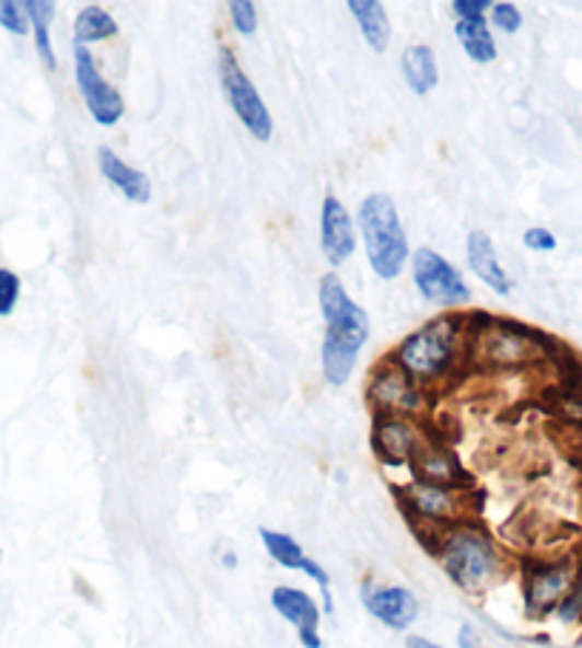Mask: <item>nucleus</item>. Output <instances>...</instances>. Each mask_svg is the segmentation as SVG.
Returning <instances> with one entry per match:
<instances>
[{
    "label": "nucleus",
    "instance_id": "obj_1",
    "mask_svg": "<svg viewBox=\"0 0 582 648\" xmlns=\"http://www.w3.org/2000/svg\"><path fill=\"white\" fill-rule=\"evenodd\" d=\"M386 357L408 378L417 380L426 392L440 383H449L457 378L468 360L466 314L445 312L434 321L422 323L411 335L403 337Z\"/></svg>",
    "mask_w": 582,
    "mask_h": 648
},
{
    "label": "nucleus",
    "instance_id": "obj_2",
    "mask_svg": "<svg viewBox=\"0 0 582 648\" xmlns=\"http://www.w3.org/2000/svg\"><path fill=\"white\" fill-rule=\"evenodd\" d=\"M426 546L440 563L443 575L468 598H482L488 589H494L509 568L497 540L474 518L434 534L426 540Z\"/></svg>",
    "mask_w": 582,
    "mask_h": 648
},
{
    "label": "nucleus",
    "instance_id": "obj_3",
    "mask_svg": "<svg viewBox=\"0 0 582 648\" xmlns=\"http://www.w3.org/2000/svg\"><path fill=\"white\" fill-rule=\"evenodd\" d=\"M317 303H321L326 337L321 346V369L326 383L346 386L357 369V355L369 343L372 321L365 309L349 294L337 271H326L317 284Z\"/></svg>",
    "mask_w": 582,
    "mask_h": 648
},
{
    "label": "nucleus",
    "instance_id": "obj_4",
    "mask_svg": "<svg viewBox=\"0 0 582 648\" xmlns=\"http://www.w3.org/2000/svg\"><path fill=\"white\" fill-rule=\"evenodd\" d=\"M357 227L374 275L380 280H397L406 269V261H411V246L394 197L386 192L365 195L357 209Z\"/></svg>",
    "mask_w": 582,
    "mask_h": 648
},
{
    "label": "nucleus",
    "instance_id": "obj_5",
    "mask_svg": "<svg viewBox=\"0 0 582 648\" xmlns=\"http://www.w3.org/2000/svg\"><path fill=\"white\" fill-rule=\"evenodd\" d=\"M397 500L411 529L426 540L474 518L472 488L411 481L397 488Z\"/></svg>",
    "mask_w": 582,
    "mask_h": 648
},
{
    "label": "nucleus",
    "instance_id": "obj_6",
    "mask_svg": "<svg viewBox=\"0 0 582 648\" xmlns=\"http://www.w3.org/2000/svg\"><path fill=\"white\" fill-rule=\"evenodd\" d=\"M582 580V563L577 557L532 560L523 566V605L532 620H543L557 612L568 591Z\"/></svg>",
    "mask_w": 582,
    "mask_h": 648
},
{
    "label": "nucleus",
    "instance_id": "obj_7",
    "mask_svg": "<svg viewBox=\"0 0 582 648\" xmlns=\"http://www.w3.org/2000/svg\"><path fill=\"white\" fill-rule=\"evenodd\" d=\"M411 280L415 289L426 303L436 309H459L472 303V289H468L463 271L452 261H445L440 252L429 246H420L411 252Z\"/></svg>",
    "mask_w": 582,
    "mask_h": 648
},
{
    "label": "nucleus",
    "instance_id": "obj_8",
    "mask_svg": "<svg viewBox=\"0 0 582 648\" xmlns=\"http://www.w3.org/2000/svg\"><path fill=\"white\" fill-rule=\"evenodd\" d=\"M220 89L226 95L229 106L237 115L246 131L260 143H269L271 131H275V120H271V112L266 106V101L260 97L257 86L252 83L246 72L241 69L234 51L229 46H220Z\"/></svg>",
    "mask_w": 582,
    "mask_h": 648
},
{
    "label": "nucleus",
    "instance_id": "obj_9",
    "mask_svg": "<svg viewBox=\"0 0 582 648\" xmlns=\"http://www.w3.org/2000/svg\"><path fill=\"white\" fill-rule=\"evenodd\" d=\"M365 401L372 406L374 415H403V417H422L429 408V392L408 378L403 369L383 357L365 383Z\"/></svg>",
    "mask_w": 582,
    "mask_h": 648
},
{
    "label": "nucleus",
    "instance_id": "obj_10",
    "mask_svg": "<svg viewBox=\"0 0 582 648\" xmlns=\"http://www.w3.org/2000/svg\"><path fill=\"white\" fill-rule=\"evenodd\" d=\"M431 443L429 429L422 417L403 415H374L372 449L377 460L388 468L415 466L417 454Z\"/></svg>",
    "mask_w": 582,
    "mask_h": 648
},
{
    "label": "nucleus",
    "instance_id": "obj_11",
    "mask_svg": "<svg viewBox=\"0 0 582 648\" xmlns=\"http://www.w3.org/2000/svg\"><path fill=\"white\" fill-rule=\"evenodd\" d=\"M74 83L97 126H115L126 115L124 97L103 78L86 46H74Z\"/></svg>",
    "mask_w": 582,
    "mask_h": 648
},
{
    "label": "nucleus",
    "instance_id": "obj_12",
    "mask_svg": "<svg viewBox=\"0 0 582 648\" xmlns=\"http://www.w3.org/2000/svg\"><path fill=\"white\" fill-rule=\"evenodd\" d=\"M360 603L392 632H408L420 617V600L415 591L400 583H380L374 577H365L360 583Z\"/></svg>",
    "mask_w": 582,
    "mask_h": 648
},
{
    "label": "nucleus",
    "instance_id": "obj_13",
    "mask_svg": "<svg viewBox=\"0 0 582 648\" xmlns=\"http://www.w3.org/2000/svg\"><path fill=\"white\" fill-rule=\"evenodd\" d=\"M269 603L286 623L294 626L300 646L323 648L321 600L314 598V594H309L306 589H300V586H275L269 594Z\"/></svg>",
    "mask_w": 582,
    "mask_h": 648
},
{
    "label": "nucleus",
    "instance_id": "obj_14",
    "mask_svg": "<svg viewBox=\"0 0 582 648\" xmlns=\"http://www.w3.org/2000/svg\"><path fill=\"white\" fill-rule=\"evenodd\" d=\"M321 248L328 266H342L354 255L357 248V232L354 220H351L349 209L337 200L335 195H328L323 200L321 209Z\"/></svg>",
    "mask_w": 582,
    "mask_h": 648
},
{
    "label": "nucleus",
    "instance_id": "obj_15",
    "mask_svg": "<svg viewBox=\"0 0 582 648\" xmlns=\"http://www.w3.org/2000/svg\"><path fill=\"white\" fill-rule=\"evenodd\" d=\"M466 263L468 269L474 271V277L486 284L491 292H497L500 298H509L514 292V280L505 271V266L497 257L494 241H491V234L482 232V229H472L466 238Z\"/></svg>",
    "mask_w": 582,
    "mask_h": 648
},
{
    "label": "nucleus",
    "instance_id": "obj_16",
    "mask_svg": "<svg viewBox=\"0 0 582 648\" xmlns=\"http://www.w3.org/2000/svg\"><path fill=\"white\" fill-rule=\"evenodd\" d=\"M411 472H415V481L472 488V477H468V472L457 460V454L445 443H440V440H431V443L417 454Z\"/></svg>",
    "mask_w": 582,
    "mask_h": 648
},
{
    "label": "nucleus",
    "instance_id": "obj_17",
    "mask_svg": "<svg viewBox=\"0 0 582 648\" xmlns=\"http://www.w3.org/2000/svg\"><path fill=\"white\" fill-rule=\"evenodd\" d=\"M97 169H101V175L106 177L129 204H149V200H152V181H149V175L140 172V169L129 166L124 158H117L115 149H97Z\"/></svg>",
    "mask_w": 582,
    "mask_h": 648
},
{
    "label": "nucleus",
    "instance_id": "obj_18",
    "mask_svg": "<svg viewBox=\"0 0 582 648\" xmlns=\"http://www.w3.org/2000/svg\"><path fill=\"white\" fill-rule=\"evenodd\" d=\"M403 78H406V86L415 92L417 97H426L429 92H434L436 83H440V66H436V55L431 46L426 44H411L406 46L400 58Z\"/></svg>",
    "mask_w": 582,
    "mask_h": 648
},
{
    "label": "nucleus",
    "instance_id": "obj_19",
    "mask_svg": "<svg viewBox=\"0 0 582 648\" xmlns=\"http://www.w3.org/2000/svg\"><path fill=\"white\" fill-rule=\"evenodd\" d=\"M354 18V23L360 26V35L365 37L369 49L383 55L392 46V21H388V12L383 3L377 0H349L346 3Z\"/></svg>",
    "mask_w": 582,
    "mask_h": 648
},
{
    "label": "nucleus",
    "instance_id": "obj_20",
    "mask_svg": "<svg viewBox=\"0 0 582 648\" xmlns=\"http://www.w3.org/2000/svg\"><path fill=\"white\" fill-rule=\"evenodd\" d=\"M454 37H457L459 49L466 51L468 60L474 63L488 66L497 60V40L491 35L488 18H477V21H457L454 23Z\"/></svg>",
    "mask_w": 582,
    "mask_h": 648
},
{
    "label": "nucleus",
    "instance_id": "obj_21",
    "mask_svg": "<svg viewBox=\"0 0 582 648\" xmlns=\"http://www.w3.org/2000/svg\"><path fill=\"white\" fill-rule=\"evenodd\" d=\"M26 7V15H30L32 26V40H35V51L40 63L55 72L58 69V55H55V46H51V21H55V3L51 0H23Z\"/></svg>",
    "mask_w": 582,
    "mask_h": 648
},
{
    "label": "nucleus",
    "instance_id": "obj_22",
    "mask_svg": "<svg viewBox=\"0 0 582 648\" xmlns=\"http://www.w3.org/2000/svg\"><path fill=\"white\" fill-rule=\"evenodd\" d=\"M74 32V46H92V44H103V40H112L117 37L120 26H117L115 15H109L106 9L97 7V3H89L83 7L78 15H74L72 23Z\"/></svg>",
    "mask_w": 582,
    "mask_h": 648
},
{
    "label": "nucleus",
    "instance_id": "obj_23",
    "mask_svg": "<svg viewBox=\"0 0 582 648\" xmlns=\"http://www.w3.org/2000/svg\"><path fill=\"white\" fill-rule=\"evenodd\" d=\"M257 534H260V543H263V548H266V554H269L277 566L289 568V571H300V566H303V560H306L309 554L303 552V546H300L298 540L286 532L266 529V525H260V529H257Z\"/></svg>",
    "mask_w": 582,
    "mask_h": 648
},
{
    "label": "nucleus",
    "instance_id": "obj_24",
    "mask_svg": "<svg viewBox=\"0 0 582 648\" xmlns=\"http://www.w3.org/2000/svg\"><path fill=\"white\" fill-rule=\"evenodd\" d=\"M488 26H494L502 35H517L523 30V12L514 3H509V0L491 3V9H488Z\"/></svg>",
    "mask_w": 582,
    "mask_h": 648
},
{
    "label": "nucleus",
    "instance_id": "obj_25",
    "mask_svg": "<svg viewBox=\"0 0 582 648\" xmlns=\"http://www.w3.org/2000/svg\"><path fill=\"white\" fill-rule=\"evenodd\" d=\"M229 21H232V30L243 37H252L260 26V15H257V7L252 0H232L226 7Z\"/></svg>",
    "mask_w": 582,
    "mask_h": 648
},
{
    "label": "nucleus",
    "instance_id": "obj_26",
    "mask_svg": "<svg viewBox=\"0 0 582 648\" xmlns=\"http://www.w3.org/2000/svg\"><path fill=\"white\" fill-rule=\"evenodd\" d=\"M0 26H3L9 35H30L32 26L23 0H0Z\"/></svg>",
    "mask_w": 582,
    "mask_h": 648
},
{
    "label": "nucleus",
    "instance_id": "obj_27",
    "mask_svg": "<svg viewBox=\"0 0 582 648\" xmlns=\"http://www.w3.org/2000/svg\"><path fill=\"white\" fill-rule=\"evenodd\" d=\"M21 277L12 269H0V317H9L15 312L18 300H21Z\"/></svg>",
    "mask_w": 582,
    "mask_h": 648
},
{
    "label": "nucleus",
    "instance_id": "obj_28",
    "mask_svg": "<svg viewBox=\"0 0 582 648\" xmlns=\"http://www.w3.org/2000/svg\"><path fill=\"white\" fill-rule=\"evenodd\" d=\"M554 617L566 623V626H574V623H582V580L568 591V598L557 605Z\"/></svg>",
    "mask_w": 582,
    "mask_h": 648
},
{
    "label": "nucleus",
    "instance_id": "obj_29",
    "mask_svg": "<svg viewBox=\"0 0 582 648\" xmlns=\"http://www.w3.org/2000/svg\"><path fill=\"white\" fill-rule=\"evenodd\" d=\"M488 9H491L488 0H452V3H449V12H452L457 21H477V18H486Z\"/></svg>",
    "mask_w": 582,
    "mask_h": 648
},
{
    "label": "nucleus",
    "instance_id": "obj_30",
    "mask_svg": "<svg viewBox=\"0 0 582 648\" xmlns=\"http://www.w3.org/2000/svg\"><path fill=\"white\" fill-rule=\"evenodd\" d=\"M523 246L528 248V252H554V248H557V238H554V232H548V229L532 227L523 232Z\"/></svg>",
    "mask_w": 582,
    "mask_h": 648
},
{
    "label": "nucleus",
    "instance_id": "obj_31",
    "mask_svg": "<svg viewBox=\"0 0 582 648\" xmlns=\"http://www.w3.org/2000/svg\"><path fill=\"white\" fill-rule=\"evenodd\" d=\"M457 648H486V643H482V634L477 632V626H474V623H463V626H459Z\"/></svg>",
    "mask_w": 582,
    "mask_h": 648
},
{
    "label": "nucleus",
    "instance_id": "obj_32",
    "mask_svg": "<svg viewBox=\"0 0 582 648\" xmlns=\"http://www.w3.org/2000/svg\"><path fill=\"white\" fill-rule=\"evenodd\" d=\"M406 648H445V646H443V643L429 640V637H422V634H408Z\"/></svg>",
    "mask_w": 582,
    "mask_h": 648
},
{
    "label": "nucleus",
    "instance_id": "obj_33",
    "mask_svg": "<svg viewBox=\"0 0 582 648\" xmlns=\"http://www.w3.org/2000/svg\"><path fill=\"white\" fill-rule=\"evenodd\" d=\"M223 566H226V568H234V566H237V554H234V552H226V554H223Z\"/></svg>",
    "mask_w": 582,
    "mask_h": 648
},
{
    "label": "nucleus",
    "instance_id": "obj_34",
    "mask_svg": "<svg viewBox=\"0 0 582 648\" xmlns=\"http://www.w3.org/2000/svg\"><path fill=\"white\" fill-rule=\"evenodd\" d=\"M0 563H3V548H0Z\"/></svg>",
    "mask_w": 582,
    "mask_h": 648
},
{
    "label": "nucleus",
    "instance_id": "obj_35",
    "mask_svg": "<svg viewBox=\"0 0 582 648\" xmlns=\"http://www.w3.org/2000/svg\"><path fill=\"white\" fill-rule=\"evenodd\" d=\"M580 463H582V443H580Z\"/></svg>",
    "mask_w": 582,
    "mask_h": 648
}]
</instances>
